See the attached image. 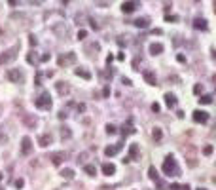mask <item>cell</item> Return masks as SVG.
<instances>
[{
    "instance_id": "38",
    "label": "cell",
    "mask_w": 216,
    "mask_h": 190,
    "mask_svg": "<svg viewBox=\"0 0 216 190\" xmlns=\"http://www.w3.org/2000/svg\"><path fill=\"white\" fill-rule=\"evenodd\" d=\"M121 84H125V86H131V80H129V78H125V76H123V78H121Z\"/></svg>"
},
{
    "instance_id": "31",
    "label": "cell",
    "mask_w": 216,
    "mask_h": 190,
    "mask_svg": "<svg viewBox=\"0 0 216 190\" xmlns=\"http://www.w3.org/2000/svg\"><path fill=\"white\" fill-rule=\"evenodd\" d=\"M15 188H23V184H25V181H23V179H15Z\"/></svg>"
},
{
    "instance_id": "3",
    "label": "cell",
    "mask_w": 216,
    "mask_h": 190,
    "mask_svg": "<svg viewBox=\"0 0 216 190\" xmlns=\"http://www.w3.org/2000/svg\"><path fill=\"white\" fill-rule=\"evenodd\" d=\"M17 51H19V46H13V48H10V50L2 51V53H0V65L13 63L15 59H17Z\"/></svg>"
},
{
    "instance_id": "23",
    "label": "cell",
    "mask_w": 216,
    "mask_h": 190,
    "mask_svg": "<svg viewBox=\"0 0 216 190\" xmlns=\"http://www.w3.org/2000/svg\"><path fill=\"white\" fill-rule=\"evenodd\" d=\"M148 175H150L152 181H159V175H157V169L154 167V165H150V169H148Z\"/></svg>"
},
{
    "instance_id": "41",
    "label": "cell",
    "mask_w": 216,
    "mask_h": 190,
    "mask_svg": "<svg viewBox=\"0 0 216 190\" xmlns=\"http://www.w3.org/2000/svg\"><path fill=\"white\" fill-rule=\"evenodd\" d=\"M176 59H178V63H186V57H184V55H182V53H180V55H178V57H176Z\"/></svg>"
},
{
    "instance_id": "22",
    "label": "cell",
    "mask_w": 216,
    "mask_h": 190,
    "mask_svg": "<svg viewBox=\"0 0 216 190\" xmlns=\"http://www.w3.org/2000/svg\"><path fill=\"white\" fill-rule=\"evenodd\" d=\"M83 171H85L87 175H91V177H93V175H97V167H95L93 164H87V165H83Z\"/></svg>"
},
{
    "instance_id": "5",
    "label": "cell",
    "mask_w": 216,
    "mask_h": 190,
    "mask_svg": "<svg viewBox=\"0 0 216 190\" xmlns=\"http://www.w3.org/2000/svg\"><path fill=\"white\" fill-rule=\"evenodd\" d=\"M59 67H68V65H74L76 63V53H72V51H68V53L61 55V57L57 59Z\"/></svg>"
},
{
    "instance_id": "40",
    "label": "cell",
    "mask_w": 216,
    "mask_h": 190,
    "mask_svg": "<svg viewBox=\"0 0 216 190\" xmlns=\"http://www.w3.org/2000/svg\"><path fill=\"white\" fill-rule=\"evenodd\" d=\"M40 80H42V72H38V74H36V86H40Z\"/></svg>"
},
{
    "instance_id": "44",
    "label": "cell",
    "mask_w": 216,
    "mask_h": 190,
    "mask_svg": "<svg viewBox=\"0 0 216 190\" xmlns=\"http://www.w3.org/2000/svg\"><path fill=\"white\" fill-rule=\"evenodd\" d=\"M59 118L65 120V118H66V112H65V110H61V112H59Z\"/></svg>"
},
{
    "instance_id": "43",
    "label": "cell",
    "mask_w": 216,
    "mask_h": 190,
    "mask_svg": "<svg viewBox=\"0 0 216 190\" xmlns=\"http://www.w3.org/2000/svg\"><path fill=\"white\" fill-rule=\"evenodd\" d=\"M76 108H78V112H83V110H85V105H78Z\"/></svg>"
},
{
    "instance_id": "14",
    "label": "cell",
    "mask_w": 216,
    "mask_h": 190,
    "mask_svg": "<svg viewBox=\"0 0 216 190\" xmlns=\"http://www.w3.org/2000/svg\"><path fill=\"white\" fill-rule=\"evenodd\" d=\"M102 173H104V175H114L116 173V165L112 164V162H106V164H102Z\"/></svg>"
},
{
    "instance_id": "46",
    "label": "cell",
    "mask_w": 216,
    "mask_h": 190,
    "mask_svg": "<svg viewBox=\"0 0 216 190\" xmlns=\"http://www.w3.org/2000/svg\"><path fill=\"white\" fill-rule=\"evenodd\" d=\"M197 190H207V188H197Z\"/></svg>"
},
{
    "instance_id": "36",
    "label": "cell",
    "mask_w": 216,
    "mask_h": 190,
    "mask_svg": "<svg viewBox=\"0 0 216 190\" xmlns=\"http://www.w3.org/2000/svg\"><path fill=\"white\" fill-rule=\"evenodd\" d=\"M152 110H154V112H159V110H161V107H159L157 103H154V105H152Z\"/></svg>"
},
{
    "instance_id": "8",
    "label": "cell",
    "mask_w": 216,
    "mask_h": 190,
    "mask_svg": "<svg viewBox=\"0 0 216 190\" xmlns=\"http://www.w3.org/2000/svg\"><path fill=\"white\" fill-rule=\"evenodd\" d=\"M21 152L25 156L32 152V141H30V137H23V141H21Z\"/></svg>"
},
{
    "instance_id": "19",
    "label": "cell",
    "mask_w": 216,
    "mask_h": 190,
    "mask_svg": "<svg viewBox=\"0 0 216 190\" xmlns=\"http://www.w3.org/2000/svg\"><path fill=\"white\" fill-rule=\"evenodd\" d=\"M74 74H76V76H80V78H83V80H91V72H89V70H85V68H76Z\"/></svg>"
},
{
    "instance_id": "30",
    "label": "cell",
    "mask_w": 216,
    "mask_h": 190,
    "mask_svg": "<svg viewBox=\"0 0 216 190\" xmlns=\"http://www.w3.org/2000/svg\"><path fill=\"white\" fill-rule=\"evenodd\" d=\"M201 91H203V84H195V86H193V93L199 95Z\"/></svg>"
},
{
    "instance_id": "24",
    "label": "cell",
    "mask_w": 216,
    "mask_h": 190,
    "mask_svg": "<svg viewBox=\"0 0 216 190\" xmlns=\"http://www.w3.org/2000/svg\"><path fill=\"white\" fill-rule=\"evenodd\" d=\"M199 103H201V105H210V103H212V95H209V93L201 95V97H199Z\"/></svg>"
},
{
    "instance_id": "13",
    "label": "cell",
    "mask_w": 216,
    "mask_h": 190,
    "mask_svg": "<svg viewBox=\"0 0 216 190\" xmlns=\"http://www.w3.org/2000/svg\"><path fill=\"white\" fill-rule=\"evenodd\" d=\"M163 44H159V42H154V44H150V53L152 55H159V53H163Z\"/></svg>"
},
{
    "instance_id": "18",
    "label": "cell",
    "mask_w": 216,
    "mask_h": 190,
    "mask_svg": "<svg viewBox=\"0 0 216 190\" xmlns=\"http://www.w3.org/2000/svg\"><path fill=\"white\" fill-rule=\"evenodd\" d=\"M165 105L169 108H174L176 107V97H174L173 93H165Z\"/></svg>"
},
{
    "instance_id": "11",
    "label": "cell",
    "mask_w": 216,
    "mask_h": 190,
    "mask_svg": "<svg viewBox=\"0 0 216 190\" xmlns=\"http://www.w3.org/2000/svg\"><path fill=\"white\" fill-rule=\"evenodd\" d=\"M193 27H195L197 31H207V27H209V25H207V19L195 17V19H193Z\"/></svg>"
},
{
    "instance_id": "45",
    "label": "cell",
    "mask_w": 216,
    "mask_h": 190,
    "mask_svg": "<svg viewBox=\"0 0 216 190\" xmlns=\"http://www.w3.org/2000/svg\"><path fill=\"white\" fill-rule=\"evenodd\" d=\"M180 190H190V186H188V184H184V186H180Z\"/></svg>"
},
{
    "instance_id": "42",
    "label": "cell",
    "mask_w": 216,
    "mask_h": 190,
    "mask_svg": "<svg viewBox=\"0 0 216 190\" xmlns=\"http://www.w3.org/2000/svg\"><path fill=\"white\" fill-rule=\"evenodd\" d=\"M102 95H104V97L110 95V88H104V90H102Z\"/></svg>"
},
{
    "instance_id": "7",
    "label": "cell",
    "mask_w": 216,
    "mask_h": 190,
    "mask_svg": "<svg viewBox=\"0 0 216 190\" xmlns=\"http://www.w3.org/2000/svg\"><path fill=\"white\" fill-rule=\"evenodd\" d=\"M138 158H140V150H138V144H137V143L129 144V156H127V160L133 162V160H138Z\"/></svg>"
},
{
    "instance_id": "47",
    "label": "cell",
    "mask_w": 216,
    "mask_h": 190,
    "mask_svg": "<svg viewBox=\"0 0 216 190\" xmlns=\"http://www.w3.org/2000/svg\"><path fill=\"white\" fill-rule=\"evenodd\" d=\"M0 181H2V173H0Z\"/></svg>"
},
{
    "instance_id": "9",
    "label": "cell",
    "mask_w": 216,
    "mask_h": 190,
    "mask_svg": "<svg viewBox=\"0 0 216 190\" xmlns=\"http://www.w3.org/2000/svg\"><path fill=\"white\" fill-rule=\"evenodd\" d=\"M121 148H123V143H116V144H112V147H106L104 148V154L110 158V156H116Z\"/></svg>"
},
{
    "instance_id": "27",
    "label": "cell",
    "mask_w": 216,
    "mask_h": 190,
    "mask_svg": "<svg viewBox=\"0 0 216 190\" xmlns=\"http://www.w3.org/2000/svg\"><path fill=\"white\" fill-rule=\"evenodd\" d=\"M61 137H63V139H70V137H72V131H70V127H61Z\"/></svg>"
},
{
    "instance_id": "2",
    "label": "cell",
    "mask_w": 216,
    "mask_h": 190,
    "mask_svg": "<svg viewBox=\"0 0 216 190\" xmlns=\"http://www.w3.org/2000/svg\"><path fill=\"white\" fill-rule=\"evenodd\" d=\"M34 107L40 108V110H49V108H51V97H49V93H47V91L40 93L34 99Z\"/></svg>"
},
{
    "instance_id": "20",
    "label": "cell",
    "mask_w": 216,
    "mask_h": 190,
    "mask_svg": "<svg viewBox=\"0 0 216 190\" xmlns=\"http://www.w3.org/2000/svg\"><path fill=\"white\" fill-rule=\"evenodd\" d=\"M57 91H59L61 95H66V93L70 91V86H68L66 82H57Z\"/></svg>"
},
{
    "instance_id": "34",
    "label": "cell",
    "mask_w": 216,
    "mask_h": 190,
    "mask_svg": "<svg viewBox=\"0 0 216 190\" xmlns=\"http://www.w3.org/2000/svg\"><path fill=\"white\" fill-rule=\"evenodd\" d=\"M27 61H29V63H34V61H36V55H32V51L27 55Z\"/></svg>"
},
{
    "instance_id": "17",
    "label": "cell",
    "mask_w": 216,
    "mask_h": 190,
    "mask_svg": "<svg viewBox=\"0 0 216 190\" xmlns=\"http://www.w3.org/2000/svg\"><path fill=\"white\" fill-rule=\"evenodd\" d=\"M133 25L138 27V29H146V27L150 25V19H148V17H138V19H135V21H133Z\"/></svg>"
},
{
    "instance_id": "6",
    "label": "cell",
    "mask_w": 216,
    "mask_h": 190,
    "mask_svg": "<svg viewBox=\"0 0 216 190\" xmlns=\"http://www.w3.org/2000/svg\"><path fill=\"white\" fill-rule=\"evenodd\" d=\"M191 118H193V122H195V124H207L210 116H209V112H205V110H195Z\"/></svg>"
},
{
    "instance_id": "35",
    "label": "cell",
    "mask_w": 216,
    "mask_h": 190,
    "mask_svg": "<svg viewBox=\"0 0 216 190\" xmlns=\"http://www.w3.org/2000/svg\"><path fill=\"white\" fill-rule=\"evenodd\" d=\"M29 44H30V46H36V44H38V40H36V36H30V38H29Z\"/></svg>"
},
{
    "instance_id": "37",
    "label": "cell",
    "mask_w": 216,
    "mask_h": 190,
    "mask_svg": "<svg viewBox=\"0 0 216 190\" xmlns=\"http://www.w3.org/2000/svg\"><path fill=\"white\" fill-rule=\"evenodd\" d=\"M169 190H180V184H176V183H173V184H171V186H169Z\"/></svg>"
},
{
    "instance_id": "15",
    "label": "cell",
    "mask_w": 216,
    "mask_h": 190,
    "mask_svg": "<svg viewBox=\"0 0 216 190\" xmlns=\"http://www.w3.org/2000/svg\"><path fill=\"white\" fill-rule=\"evenodd\" d=\"M49 158H51V162H53V165H61V162L66 158V154L65 152H55V154H51Z\"/></svg>"
},
{
    "instance_id": "1",
    "label": "cell",
    "mask_w": 216,
    "mask_h": 190,
    "mask_svg": "<svg viewBox=\"0 0 216 190\" xmlns=\"http://www.w3.org/2000/svg\"><path fill=\"white\" fill-rule=\"evenodd\" d=\"M163 173L169 177H178L180 175V167L176 164V160L173 158V156H165V160H163Z\"/></svg>"
},
{
    "instance_id": "29",
    "label": "cell",
    "mask_w": 216,
    "mask_h": 190,
    "mask_svg": "<svg viewBox=\"0 0 216 190\" xmlns=\"http://www.w3.org/2000/svg\"><path fill=\"white\" fill-rule=\"evenodd\" d=\"M116 131H118V129H116V126H112V124H108V126H106V133H108V135H114Z\"/></svg>"
},
{
    "instance_id": "25",
    "label": "cell",
    "mask_w": 216,
    "mask_h": 190,
    "mask_svg": "<svg viewBox=\"0 0 216 190\" xmlns=\"http://www.w3.org/2000/svg\"><path fill=\"white\" fill-rule=\"evenodd\" d=\"M61 177H63V179H74V171H72V169H63V171H61Z\"/></svg>"
},
{
    "instance_id": "12",
    "label": "cell",
    "mask_w": 216,
    "mask_h": 190,
    "mask_svg": "<svg viewBox=\"0 0 216 190\" xmlns=\"http://www.w3.org/2000/svg\"><path fill=\"white\" fill-rule=\"evenodd\" d=\"M51 141H53L51 133H44V135H40L38 144H40V147H47V144H51Z\"/></svg>"
},
{
    "instance_id": "33",
    "label": "cell",
    "mask_w": 216,
    "mask_h": 190,
    "mask_svg": "<svg viewBox=\"0 0 216 190\" xmlns=\"http://www.w3.org/2000/svg\"><path fill=\"white\" fill-rule=\"evenodd\" d=\"M85 36H87V31H83V29H82V31H78V38H80V40H83Z\"/></svg>"
},
{
    "instance_id": "16",
    "label": "cell",
    "mask_w": 216,
    "mask_h": 190,
    "mask_svg": "<svg viewBox=\"0 0 216 190\" xmlns=\"http://www.w3.org/2000/svg\"><path fill=\"white\" fill-rule=\"evenodd\" d=\"M144 80H146V84H150V86H155V84H157V78H155V74L152 70L144 72Z\"/></svg>"
},
{
    "instance_id": "32",
    "label": "cell",
    "mask_w": 216,
    "mask_h": 190,
    "mask_svg": "<svg viewBox=\"0 0 216 190\" xmlns=\"http://www.w3.org/2000/svg\"><path fill=\"white\" fill-rule=\"evenodd\" d=\"M165 21H167V23H171V21H178V17H176V15H165Z\"/></svg>"
},
{
    "instance_id": "10",
    "label": "cell",
    "mask_w": 216,
    "mask_h": 190,
    "mask_svg": "<svg viewBox=\"0 0 216 190\" xmlns=\"http://www.w3.org/2000/svg\"><path fill=\"white\" fill-rule=\"evenodd\" d=\"M137 8H138V2H123V4H121L123 14H133Z\"/></svg>"
},
{
    "instance_id": "28",
    "label": "cell",
    "mask_w": 216,
    "mask_h": 190,
    "mask_svg": "<svg viewBox=\"0 0 216 190\" xmlns=\"http://www.w3.org/2000/svg\"><path fill=\"white\" fill-rule=\"evenodd\" d=\"M212 150H214L212 144H207V147L203 148V154H205V156H210V154H212Z\"/></svg>"
},
{
    "instance_id": "4",
    "label": "cell",
    "mask_w": 216,
    "mask_h": 190,
    "mask_svg": "<svg viewBox=\"0 0 216 190\" xmlns=\"http://www.w3.org/2000/svg\"><path fill=\"white\" fill-rule=\"evenodd\" d=\"M6 78L13 84H23L25 82V74H23V70H19V68H8Z\"/></svg>"
},
{
    "instance_id": "48",
    "label": "cell",
    "mask_w": 216,
    "mask_h": 190,
    "mask_svg": "<svg viewBox=\"0 0 216 190\" xmlns=\"http://www.w3.org/2000/svg\"><path fill=\"white\" fill-rule=\"evenodd\" d=\"M0 190H4V188H0Z\"/></svg>"
},
{
    "instance_id": "39",
    "label": "cell",
    "mask_w": 216,
    "mask_h": 190,
    "mask_svg": "<svg viewBox=\"0 0 216 190\" xmlns=\"http://www.w3.org/2000/svg\"><path fill=\"white\" fill-rule=\"evenodd\" d=\"M40 61H44V63H46V61H49V55H47V53H44L42 57H40Z\"/></svg>"
},
{
    "instance_id": "26",
    "label": "cell",
    "mask_w": 216,
    "mask_h": 190,
    "mask_svg": "<svg viewBox=\"0 0 216 190\" xmlns=\"http://www.w3.org/2000/svg\"><path fill=\"white\" fill-rule=\"evenodd\" d=\"M152 137H154L155 141H161L163 139V131L159 127H154V131H152Z\"/></svg>"
},
{
    "instance_id": "21",
    "label": "cell",
    "mask_w": 216,
    "mask_h": 190,
    "mask_svg": "<svg viewBox=\"0 0 216 190\" xmlns=\"http://www.w3.org/2000/svg\"><path fill=\"white\" fill-rule=\"evenodd\" d=\"M135 131H137V129H135L133 126H131V124H127V126H123V127H121V135H123V137H127V135H133Z\"/></svg>"
}]
</instances>
